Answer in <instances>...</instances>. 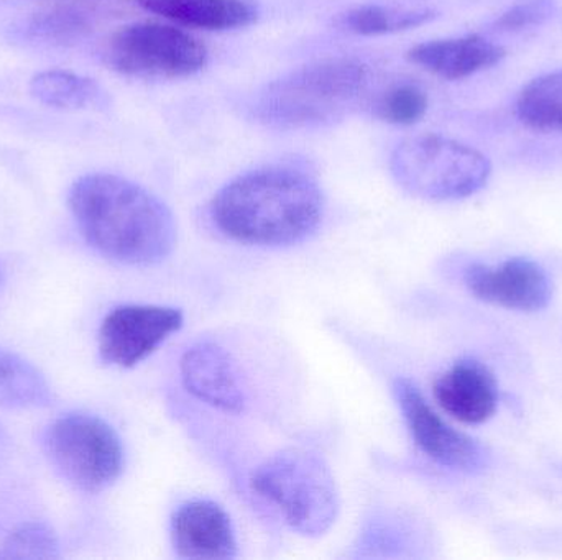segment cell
Returning <instances> with one entry per match:
<instances>
[{
  "label": "cell",
  "mask_w": 562,
  "mask_h": 560,
  "mask_svg": "<svg viewBox=\"0 0 562 560\" xmlns=\"http://www.w3.org/2000/svg\"><path fill=\"white\" fill-rule=\"evenodd\" d=\"M108 59L112 68L134 78L181 79L206 68L210 53L200 38L184 30L138 22L112 35Z\"/></svg>",
  "instance_id": "obj_7"
},
{
  "label": "cell",
  "mask_w": 562,
  "mask_h": 560,
  "mask_svg": "<svg viewBox=\"0 0 562 560\" xmlns=\"http://www.w3.org/2000/svg\"><path fill=\"white\" fill-rule=\"evenodd\" d=\"M171 542L181 559H231L237 556L231 516L211 500H191L173 513Z\"/></svg>",
  "instance_id": "obj_12"
},
{
  "label": "cell",
  "mask_w": 562,
  "mask_h": 560,
  "mask_svg": "<svg viewBox=\"0 0 562 560\" xmlns=\"http://www.w3.org/2000/svg\"><path fill=\"white\" fill-rule=\"evenodd\" d=\"M439 407L464 424H482L497 411L498 388L494 375L475 361H461L436 380Z\"/></svg>",
  "instance_id": "obj_13"
},
{
  "label": "cell",
  "mask_w": 562,
  "mask_h": 560,
  "mask_svg": "<svg viewBox=\"0 0 562 560\" xmlns=\"http://www.w3.org/2000/svg\"><path fill=\"white\" fill-rule=\"evenodd\" d=\"M367 79V66L357 59H321L267 84L250 112L259 124L277 130L326 127L357 104Z\"/></svg>",
  "instance_id": "obj_3"
},
{
  "label": "cell",
  "mask_w": 562,
  "mask_h": 560,
  "mask_svg": "<svg viewBox=\"0 0 562 560\" xmlns=\"http://www.w3.org/2000/svg\"><path fill=\"white\" fill-rule=\"evenodd\" d=\"M464 283L475 298L512 311H541L553 295L547 270L530 259L471 265L465 270Z\"/></svg>",
  "instance_id": "obj_10"
},
{
  "label": "cell",
  "mask_w": 562,
  "mask_h": 560,
  "mask_svg": "<svg viewBox=\"0 0 562 560\" xmlns=\"http://www.w3.org/2000/svg\"><path fill=\"white\" fill-rule=\"evenodd\" d=\"M403 418L416 446L439 466L461 472H474L484 462L481 446L465 434L449 426L431 407L422 391L408 378L393 385Z\"/></svg>",
  "instance_id": "obj_9"
},
{
  "label": "cell",
  "mask_w": 562,
  "mask_h": 560,
  "mask_svg": "<svg viewBox=\"0 0 562 560\" xmlns=\"http://www.w3.org/2000/svg\"><path fill=\"white\" fill-rule=\"evenodd\" d=\"M137 3L178 25L207 32L246 28L260 15L252 0H137Z\"/></svg>",
  "instance_id": "obj_15"
},
{
  "label": "cell",
  "mask_w": 562,
  "mask_h": 560,
  "mask_svg": "<svg viewBox=\"0 0 562 560\" xmlns=\"http://www.w3.org/2000/svg\"><path fill=\"white\" fill-rule=\"evenodd\" d=\"M30 92L42 104L66 111L99 108L105 105V92L98 82L61 69L33 76Z\"/></svg>",
  "instance_id": "obj_17"
},
{
  "label": "cell",
  "mask_w": 562,
  "mask_h": 560,
  "mask_svg": "<svg viewBox=\"0 0 562 560\" xmlns=\"http://www.w3.org/2000/svg\"><path fill=\"white\" fill-rule=\"evenodd\" d=\"M58 539L45 523L20 526L0 548V559H55L59 555Z\"/></svg>",
  "instance_id": "obj_21"
},
{
  "label": "cell",
  "mask_w": 562,
  "mask_h": 560,
  "mask_svg": "<svg viewBox=\"0 0 562 560\" xmlns=\"http://www.w3.org/2000/svg\"><path fill=\"white\" fill-rule=\"evenodd\" d=\"M0 285H2V270H0Z\"/></svg>",
  "instance_id": "obj_24"
},
{
  "label": "cell",
  "mask_w": 562,
  "mask_h": 560,
  "mask_svg": "<svg viewBox=\"0 0 562 560\" xmlns=\"http://www.w3.org/2000/svg\"><path fill=\"white\" fill-rule=\"evenodd\" d=\"M181 380L193 397L217 410L240 413L247 397L233 357L214 342L187 348L180 364Z\"/></svg>",
  "instance_id": "obj_11"
},
{
  "label": "cell",
  "mask_w": 562,
  "mask_h": 560,
  "mask_svg": "<svg viewBox=\"0 0 562 560\" xmlns=\"http://www.w3.org/2000/svg\"><path fill=\"white\" fill-rule=\"evenodd\" d=\"M52 401V388L42 372L0 348V407L30 410L48 407Z\"/></svg>",
  "instance_id": "obj_18"
},
{
  "label": "cell",
  "mask_w": 562,
  "mask_h": 560,
  "mask_svg": "<svg viewBox=\"0 0 562 560\" xmlns=\"http://www.w3.org/2000/svg\"><path fill=\"white\" fill-rule=\"evenodd\" d=\"M324 197L313 174L270 164L240 174L211 201L221 233L254 247H288L313 236L323 220Z\"/></svg>",
  "instance_id": "obj_1"
},
{
  "label": "cell",
  "mask_w": 562,
  "mask_h": 560,
  "mask_svg": "<svg viewBox=\"0 0 562 560\" xmlns=\"http://www.w3.org/2000/svg\"><path fill=\"white\" fill-rule=\"evenodd\" d=\"M46 450L61 476L82 492H102L124 470L121 437L111 424L92 414L56 420L46 433Z\"/></svg>",
  "instance_id": "obj_6"
},
{
  "label": "cell",
  "mask_w": 562,
  "mask_h": 560,
  "mask_svg": "<svg viewBox=\"0 0 562 560\" xmlns=\"http://www.w3.org/2000/svg\"><path fill=\"white\" fill-rule=\"evenodd\" d=\"M436 19V10L426 5H369L356 7L339 16L337 25L360 36L390 35L425 25Z\"/></svg>",
  "instance_id": "obj_16"
},
{
  "label": "cell",
  "mask_w": 562,
  "mask_h": 560,
  "mask_svg": "<svg viewBox=\"0 0 562 560\" xmlns=\"http://www.w3.org/2000/svg\"><path fill=\"white\" fill-rule=\"evenodd\" d=\"M390 170L396 183L426 201L474 196L491 180V160L481 151L436 134L406 138L393 151Z\"/></svg>",
  "instance_id": "obj_5"
},
{
  "label": "cell",
  "mask_w": 562,
  "mask_h": 560,
  "mask_svg": "<svg viewBox=\"0 0 562 560\" xmlns=\"http://www.w3.org/2000/svg\"><path fill=\"white\" fill-rule=\"evenodd\" d=\"M406 56L431 75L458 81L498 65L505 49L484 36L468 35L419 43Z\"/></svg>",
  "instance_id": "obj_14"
},
{
  "label": "cell",
  "mask_w": 562,
  "mask_h": 560,
  "mask_svg": "<svg viewBox=\"0 0 562 560\" xmlns=\"http://www.w3.org/2000/svg\"><path fill=\"white\" fill-rule=\"evenodd\" d=\"M183 312L168 306L125 305L112 309L99 329L102 361L132 368L183 328Z\"/></svg>",
  "instance_id": "obj_8"
},
{
  "label": "cell",
  "mask_w": 562,
  "mask_h": 560,
  "mask_svg": "<svg viewBox=\"0 0 562 560\" xmlns=\"http://www.w3.org/2000/svg\"><path fill=\"white\" fill-rule=\"evenodd\" d=\"M88 28L85 16L72 10H56V12L43 13L30 22V33L35 38L46 42H71L79 38Z\"/></svg>",
  "instance_id": "obj_22"
},
{
  "label": "cell",
  "mask_w": 562,
  "mask_h": 560,
  "mask_svg": "<svg viewBox=\"0 0 562 560\" xmlns=\"http://www.w3.org/2000/svg\"><path fill=\"white\" fill-rule=\"evenodd\" d=\"M428 95L419 85L403 82L393 85L376 102V115L386 124L408 125L418 124L428 112Z\"/></svg>",
  "instance_id": "obj_20"
},
{
  "label": "cell",
  "mask_w": 562,
  "mask_h": 560,
  "mask_svg": "<svg viewBox=\"0 0 562 560\" xmlns=\"http://www.w3.org/2000/svg\"><path fill=\"white\" fill-rule=\"evenodd\" d=\"M69 209L89 245L124 265H155L177 242L173 214L157 196L115 174H86L69 191Z\"/></svg>",
  "instance_id": "obj_2"
},
{
  "label": "cell",
  "mask_w": 562,
  "mask_h": 560,
  "mask_svg": "<svg viewBox=\"0 0 562 560\" xmlns=\"http://www.w3.org/2000/svg\"><path fill=\"white\" fill-rule=\"evenodd\" d=\"M517 114L528 127L562 132V69L528 82L518 95Z\"/></svg>",
  "instance_id": "obj_19"
},
{
  "label": "cell",
  "mask_w": 562,
  "mask_h": 560,
  "mask_svg": "<svg viewBox=\"0 0 562 560\" xmlns=\"http://www.w3.org/2000/svg\"><path fill=\"white\" fill-rule=\"evenodd\" d=\"M252 487L300 535H324L336 522V483L316 454L290 449L270 457L254 473Z\"/></svg>",
  "instance_id": "obj_4"
},
{
  "label": "cell",
  "mask_w": 562,
  "mask_h": 560,
  "mask_svg": "<svg viewBox=\"0 0 562 560\" xmlns=\"http://www.w3.org/2000/svg\"><path fill=\"white\" fill-rule=\"evenodd\" d=\"M553 12L554 5L551 0H525L502 13L495 26L507 32H518V30L543 25L548 19H551Z\"/></svg>",
  "instance_id": "obj_23"
}]
</instances>
